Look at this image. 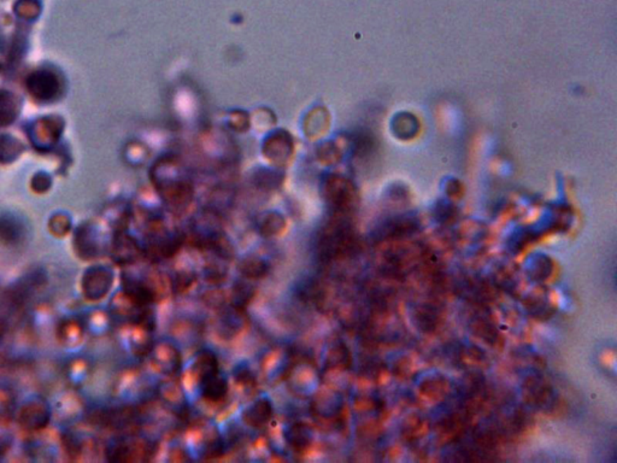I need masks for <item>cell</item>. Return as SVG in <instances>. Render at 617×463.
Listing matches in <instances>:
<instances>
[{
    "label": "cell",
    "instance_id": "cell-1",
    "mask_svg": "<svg viewBox=\"0 0 617 463\" xmlns=\"http://www.w3.org/2000/svg\"><path fill=\"white\" fill-rule=\"evenodd\" d=\"M355 245V238L350 227L344 223H337L328 226L320 239V254L322 259H339L347 255L352 251Z\"/></svg>",
    "mask_w": 617,
    "mask_h": 463
},
{
    "label": "cell",
    "instance_id": "cell-16",
    "mask_svg": "<svg viewBox=\"0 0 617 463\" xmlns=\"http://www.w3.org/2000/svg\"><path fill=\"white\" fill-rule=\"evenodd\" d=\"M416 321L420 326V328L425 331L435 330V327L438 325L439 317L438 314L433 308L430 307H422L416 311Z\"/></svg>",
    "mask_w": 617,
    "mask_h": 463
},
{
    "label": "cell",
    "instance_id": "cell-11",
    "mask_svg": "<svg viewBox=\"0 0 617 463\" xmlns=\"http://www.w3.org/2000/svg\"><path fill=\"white\" fill-rule=\"evenodd\" d=\"M327 198L334 208L342 211L350 208L351 202L354 201V193L347 184L342 181H334L327 190Z\"/></svg>",
    "mask_w": 617,
    "mask_h": 463
},
{
    "label": "cell",
    "instance_id": "cell-5",
    "mask_svg": "<svg viewBox=\"0 0 617 463\" xmlns=\"http://www.w3.org/2000/svg\"><path fill=\"white\" fill-rule=\"evenodd\" d=\"M113 285V273L108 268H94L86 280V292L92 300H99L108 292Z\"/></svg>",
    "mask_w": 617,
    "mask_h": 463
},
{
    "label": "cell",
    "instance_id": "cell-8",
    "mask_svg": "<svg viewBox=\"0 0 617 463\" xmlns=\"http://www.w3.org/2000/svg\"><path fill=\"white\" fill-rule=\"evenodd\" d=\"M239 271L244 279L261 280L269 274L270 264L258 256H247L239 262Z\"/></svg>",
    "mask_w": 617,
    "mask_h": 463
},
{
    "label": "cell",
    "instance_id": "cell-9",
    "mask_svg": "<svg viewBox=\"0 0 617 463\" xmlns=\"http://www.w3.org/2000/svg\"><path fill=\"white\" fill-rule=\"evenodd\" d=\"M218 373L220 368L216 356L213 355L211 351H201V354L197 356L193 364V374L198 380V383L201 384V381L216 376Z\"/></svg>",
    "mask_w": 617,
    "mask_h": 463
},
{
    "label": "cell",
    "instance_id": "cell-15",
    "mask_svg": "<svg viewBox=\"0 0 617 463\" xmlns=\"http://www.w3.org/2000/svg\"><path fill=\"white\" fill-rule=\"evenodd\" d=\"M223 261H211L205 266V278L211 284L218 285L225 281L228 276V271Z\"/></svg>",
    "mask_w": 617,
    "mask_h": 463
},
{
    "label": "cell",
    "instance_id": "cell-6",
    "mask_svg": "<svg viewBox=\"0 0 617 463\" xmlns=\"http://www.w3.org/2000/svg\"><path fill=\"white\" fill-rule=\"evenodd\" d=\"M285 439L293 450L297 452H304L313 443V431L304 422H296L286 430Z\"/></svg>",
    "mask_w": 617,
    "mask_h": 463
},
{
    "label": "cell",
    "instance_id": "cell-12",
    "mask_svg": "<svg viewBox=\"0 0 617 463\" xmlns=\"http://www.w3.org/2000/svg\"><path fill=\"white\" fill-rule=\"evenodd\" d=\"M250 280L244 279L242 281H238L234 284L232 288V305L234 308L244 310L247 308L254 297H255V288L249 283Z\"/></svg>",
    "mask_w": 617,
    "mask_h": 463
},
{
    "label": "cell",
    "instance_id": "cell-2",
    "mask_svg": "<svg viewBox=\"0 0 617 463\" xmlns=\"http://www.w3.org/2000/svg\"><path fill=\"white\" fill-rule=\"evenodd\" d=\"M184 237L179 232H170L162 226L154 227V232L150 234L147 242V255L154 262L171 259L179 252L182 247Z\"/></svg>",
    "mask_w": 617,
    "mask_h": 463
},
{
    "label": "cell",
    "instance_id": "cell-7",
    "mask_svg": "<svg viewBox=\"0 0 617 463\" xmlns=\"http://www.w3.org/2000/svg\"><path fill=\"white\" fill-rule=\"evenodd\" d=\"M201 396L210 403H221L228 396V383L220 373L199 384Z\"/></svg>",
    "mask_w": 617,
    "mask_h": 463
},
{
    "label": "cell",
    "instance_id": "cell-19",
    "mask_svg": "<svg viewBox=\"0 0 617 463\" xmlns=\"http://www.w3.org/2000/svg\"><path fill=\"white\" fill-rule=\"evenodd\" d=\"M235 381L247 388H254L256 384L255 376L249 368H238L235 371Z\"/></svg>",
    "mask_w": 617,
    "mask_h": 463
},
{
    "label": "cell",
    "instance_id": "cell-4",
    "mask_svg": "<svg viewBox=\"0 0 617 463\" xmlns=\"http://www.w3.org/2000/svg\"><path fill=\"white\" fill-rule=\"evenodd\" d=\"M273 405L268 398H258L257 401L254 402L250 407H247L244 414L242 419L244 422L250 427L255 428H261L263 426L268 425L273 419Z\"/></svg>",
    "mask_w": 617,
    "mask_h": 463
},
{
    "label": "cell",
    "instance_id": "cell-3",
    "mask_svg": "<svg viewBox=\"0 0 617 463\" xmlns=\"http://www.w3.org/2000/svg\"><path fill=\"white\" fill-rule=\"evenodd\" d=\"M154 367L168 376H175L181 369L180 351L173 344L162 342L152 347L150 351Z\"/></svg>",
    "mask_w": 617,
    "mask_h": 463
},
{
    "label": "cell",
    "instance_id": "cell-20",
    "mask_svg": "<svg viewBox=\"0 0 617 463\" xmlns=\"http://www.w3.org/2000/svg\"><path fill=\"white\" fill-rule=\"evenodd\" d=\"M269 357H270V359H268V362L269 363H266V364H271V363H273V361H274V359H273V356L270 355L269 356ZM274 357H275L276 364H280V363H284V356H281V354H280V352H278V351H275V352H274ZM276 369H278V371H276V374H278L280 371H285V374H286V371H285V369H282V368L276 367Z\"/></svg>",
    "mask_w": 617,
    "mask_h": 463
},
{
    "label": "cell",
    "instance_id": "cell-17",
    "mask_svg": "<svg viewBox=\"0 0 617 463\" xmlns=\"http://www.w3.org/2000/svg\"><path fill=\"white\" fill-rule=\"evenodd\" d=\"M196 280V276L192 271H180L173 280V288L176 292H184L192 286Z\"/></svg>",
    "mask_w": 617,
    "mask_h": 463
},
{
    "label": "cell",
    "instance_id": "cell-14",
    "mask_svg": "<svg viewBox=\"0 0 617 463\" xmlns=\"http://www.w3.org/2000/svg\"><path fill=\"white\" fill-rule=\"evenodd\" d=\"M285 228L284 217L280 214L269 213L263 215L258 222V230L264 237H274L281 233Z\"/></svg>",
    "mask_w": 617,
    "mask_h": 463
},
{
    "label": "cell",
    "instance_id": "cell-10",
    "mask_svg": "<svg viewBox=\"0 0 617 463\" xmlns=\"http://www.w3.org/2000/svg\"><path fill=\"white\" fill-rule=\"evenodd\" d=\"M338 402L333 396V393H317L313 398V413L315 416L320 417L321 420H332L338 416Z\"/></svg>",
    "mask_w": 617,
    "mask_h": 463
},
{
    "label": "cell",
    "instance_id": "cell-18",
    "mask_svg": "<svg viewBox=\"0 0 617 463\" xmlns=\"http://www.w3.org/2000/svg\"><path fill=\"white\" fill-rule=\"evenodd\" d=\"M473 326H474V330H478V334H479L481 338H484L485 340H487L490 342H493L496 340V330L488 322L485 321V320H482V321L480 320V321L474 322Z\"/></svg>",
    "mask_w": 617,
    "mask_h": 463
},
{
    "label": "cell",
    "instance_id": "cell-13",
    "mask_svg": "<svg viewBox=\"0 0 617 463\" xmlns=\"http://www.w3.org/2000/svg\"><path fill=\"white\" fill-rule=\"evenodd\" d=\"M350 351L342 342H335L327 354V367L330 369H345L350 367Z\"/></svg>",
    "mask_w": 617,
    "mask_h": 463
}]
</instances>
